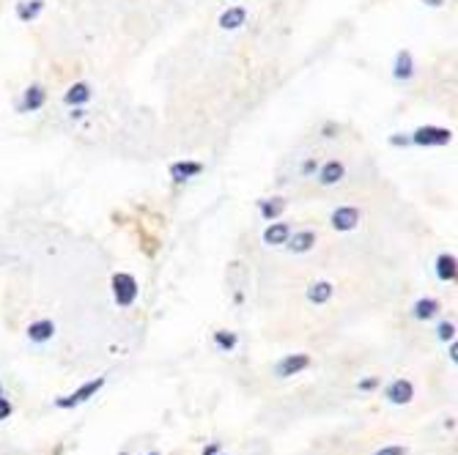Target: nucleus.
Returning <instances> with one entry per match:
<instances>
[{"mask_svg":"<svg viewBox=\"0 0 458 455\" xmlns=\"http://www.w3.org/2000/svg\"><path fill=\"white\" fill-rule=\"evenodd\" d=\"M439 340H453L455 337V324H450V321H445V324H439Z\"/></svg>","mask_w":458,"mask_h":455,"instance_id":"4be33fe9","label":"nucleus"},{"mask_svg":"<svg viewBox=\"0 0 458 455\" xmlns=\"http://www.w3.org/2000/svg\"><path fill=\"white\" fill-rule=\"evenodd\" d=\"M455 274H458V269H455V255L442 252L439 258H437V277H439L442 282H453Z\"/></svg>","mask_w":458,"mask_h":455,"instance_id":"dca6fc26","label":"nucleus"},{"mask_svg":"<svg viewBox=\"0 0 458 455\" xmlns=\"http://www.w3.org/2000/svg\"><path fill=\"white\" fill-rule=\"evenodd\" d=\"M313 170H316V162H313V159H307V162L302 165V174H305V176H310Z\"/></svg>","mask_w":458,"mask_h":455,"instance_id":"bb28decb","label":"nucleus"},{"mask_svg":"<svg viewBox=\"0 0 458 455\" xmlns=\"http://www.w3.org/2000/svg\"><path fill=\"white\" fill-rule=\"evenodd\" d=\"M66 104H72V107H80V104H85L91 99V89H89V82H74L72 89L66 91Z\"/></svg>","mask_w":458,"mask_h":455,"instance_id":"a211bd4d","label":"nucleus"},{"mask_svg":"<svg viewBox=\"0 0 458 455\" xmlns=\"http://www.w3.org/2000/svg\"><path fill=\"white\" fill-rule=\"evenodd\" d=\"M332 294H335L332 282L319 280V282H313V286L307 289V302H313V305H327L332 299Z\"/></svg>","mask_w":458,"mask_h":455,"instance_id":"f8f14e48","label":"nucleus"},{"mask_svg":"<svg viewBox=\"0 0 458 455\" xmlns=\"http://www.w3.org/2000/svg\"><path fill=\"white\" fill-rule=\"evenodd\" d=\"M12 412H14L12 401H9V397L0 395V420H9V417H12Z\"/></svg>","mask_w":458,"mask_h":455,"instance_id":"5701e85b","label":"nucleus"},{"mask_svg":"<svg viewBox=\"0 0 458 455\" xmlns=\"http://www.w3.org/2000/svg\"><path fill=\"white\" fill-rule=\"evenodd\" d=\"M332 228L335 231H354L357 228V222H360V209H354V206H340V209H335L332 212Z\"/></svg>","mask_w":458,"mask_h":455,"instance_id":"423d86ee","label":"nucleus"},{"mask_svg":"<svg viewBox=\"0 0 458 455\" xmlns=\"http://www.w3.org/2000/svg\"><path fill=\"white\" fill-rule=\"evenodd\" d=\"M52 335H55V324L50 319H42L27 327V337H31L34 343H47V340H52Z\"/></svg>","mask_w":458,"mask_h":455,"instance_id":"ddd939ff","label":"nucleus"},{"mask_svg":"<svg viewBox=\"0 0 458 455\" xmlns=\"http://www.w3.org/2000/svg\"><path fill=\"white\" fill-rule=\"evenodd\" d=\"M390 143H392V146H409V143H412V137H404V135H392V137H390Z\"/></svg>","mask_w":458,"mask_h":455,"instance_id":"393cba45","label":"nucleus"},{"mask_svg":"<svg viewBox=\"0 0 458 455\" xmlns=\"http://www.w3.org/2000/svg\"><path fill=\"white\" fill-rule=\"evenodd\" d=\"M204 174V165L200 162H192V159H184V162H174L170 165V179H174L176 184H184L195 176Z\"/></svg>","mask_w":458,"mask_h":455,"instance_id":"0eeeda50","label":"nucleus"},{"mask_svg":"<svg viewBox=\"0 0 458 455\" xmlns=\"http://www.w3.org/2000/svg\"><path fill=\"white\" fill-rule=\"evenodd\" d=\"M343 176H346V167H343V162L330 159V162L322 165V170H319V184H322V187H332V184H338Z\"/></svg>","mask_w":458,"mask_h":455,"instance_id":"6e6552de","label":"nucleus"},{"mask_svg":"<svg viewBox=\"0 0 458 455\" xmlns=\"http://www.w3.org/2000/svg\"><path fill=\"white\" fill-rule=\"evenodd\" d=\"M450 359H453V362H455V359H458V349H455V343H453V346H450Z\"/></svg>","mask_w":458,"mask_h":455,"instance_id":"7c9ffc66","label":"nucleus"},{"mask_svg":"<svg viewBox=\"0 0 458 455\" xmlns=\"http://www.w3.org/2000/svg\"><path fill=\"white\" fill-rule=\"evenodd\" d=\"M384 397L392 404V406H407L412 404V397H415V387L412 382L407 379H395L387 389H384Z\"/></svg>","mask_w":458,"mask_h":455,"instance_id":"39448f33","label":"nucleus"},{"mask_svg":"<svg viewBox=\"0 0 458 455\" xmlns=\"http://www.w3.org/2000/svg\"><path fill=\"white\" fill-rule=\"evenodd\" d=\"M245 22H247V9H242V6L228 9L220 17V27H222V31H237V27H242Z\"/></svg>","mask_w":458,"mask_h":455,"instance_id":"2eb2a0df","label":"nucleus"},{"mask_svg":"<svg viewBox=\"0 0 458 455\" xmlns=\"http://www.w3.org/2000/svg\"><path fill=\"white\" fill-rule=\"evenodd\" d=\"M332 132H335V124H327L324 127V137H332Z\"/></svg>","mask_w":458,"mask_h":455,"instance_id":"c756f323","label":"nucleus"},{"mask_svg":"<svg viewBox=\"0 0 458 455\" xmlns=\"http://www.w3.org/2000/svg\"><path fill=\"white\" fill-rule=\"evenodd\" d=\"M453 140V132L445 127H420L412 135V143L417 146H447Z\"/></svg>","mask_w":458,"mask_h":455,"instance_id":"7ed1b4c3","label":"nucleus"},{"mask_svg":"<svg viewBox=\"0 0 458 455\" xmlns=\"http://www.w3.org/2000/svg\"><path fill=\"white\" fill-rule=\"evenodd\" d=\"M289 236H291V225L289 222H272L267 231H264V242L269 244V247H280V244H285L289 242Z\"/></svg>","mask_w":458,"mask_h":455,"instance_id":"9d476101","label":"nucleus"},{"mask_svg":"<svg viewBox=\"0 0 458 455\" xmlns=\"http://www.w3.org/2000/svg\"><path fill=\"white\" fill-rule=\"evenodd\" d=\"M149 455H159V452H149Z\"/></svg>","mask_w":458,"mask_h":455,"instance_id":"473e14b6","label":"nucleus"},{"mask_svg":"<svg viewBox=\"0 0 458 455\" xmlns=\"http://www.w3.org/2000/svg\"><path fill=\"white\" fill-rule=\"evenodd\" d=\"M44 102H47V94H44L42 85H31V89L25 91V99H22L19 110L22 112H36V110L44 107Z\"/></svg>","mask_w":458,"mask_h":455,"instance_id":"9b49d317","label":"nucleus"},{"mask_svg":"<svg viewBox=\"0 0 458 455\" xmlns=\"http://www.w3.org/2000/svg\"><path fill=\"white\" fill-rule=\"evenodd\" d=\"M220 452V444L217 442H212L209 447H204V455H217Z\"/></svg>","mask_w":458,"mask_h":455,"instance_id":"cd10ccee","label":"nucleus"},{"mask_svg":"<svg viewBox=\"0 0 458 455\" xmlns=\"http://www.w3.org/2000/svg\"><path fill=\"white\" fill-rule=\"evenodd\" d=\"M415 74V58H412V52L409 50H400L395 55V66H392V77L395 80H412Z\"/></svg>","mask_w":458,"mask_h":455,"instance_id":"1a4fd4ad","label":"nucleus"},{"mask_svg":"<svg viewBox=\"0 0 458 455\" xmlns=\"http://www.w3.org/2000/svg\"><path fill=\"white\" fill-rule=\"evenodd\" d=\"M217 455H225V452H217Z\"/></svg>","mask_w":458,"mask_h":455,"instance_id":"72a5a7b5","label":"nucleus"},{"mask_svg":"<svg viewBox=\"0 0 458 455\" xmlns=\"http://www.w3.org/2000/svg\"><path fill=\"white\" fill-rule=\"evenodd\" d=\"M42 9H44V0H25V4H17V17L22 22H31L42 14Z\"/></svg>","mask_w":458,"mask_h":455,"instance_id":"aec40b11","label":"nucleus"},{"mask_svg":"<svg viewBox=\"0 0 458 455\" xmlns=\"http://www.w3.org/2000/svg\"><path fill=\"white\" fill-rule=\"evenodd\" d=\"M376 387H379V379H365V382H360V389H362V392L376 389Z\"/></svg>","mask_w":458,"mask_h":455,"instance_id":"a878e982","label":"nucleus"},{"mask_svg":"<svg viewBox=\"0 0 458 455\" xmlns=\"http://www.w3.org/2000/svg\"><path fill=\"white\" fill-rule=\"evenodd\" d=\"M259 209H261V217L272 222L285 212V201L283 197H264V201H259Z\"/></svg>","mask_w":458,"mask_h":455,"instance_id":"6ab92c4d","label":"nucleus"},{"mask_svg":"<svg viewBox=\"0 0 458 455\" xmlns=\"http://www.w3.org/2000/svg\"><path fill=\"white\" fill-rule=\"evenodd\" d=\"M374 455H407V447H400V444H390V447L376 450Z\"/></svg>","mask_w":458,"mask_h":455,"instance_id":"b1692460","label":"nucleus"},{"mask_svg":"<svg viewBox=\"0 0 458 455\" xmlns=\"http://www.w3.org/2000/svg\"><path fill=\"white\" fill-rule=\"evenodd\" d=\"M439 307H442V305H439L437 299H431V297H428V299H417L415 307H412V316H415L417 321H428V319L437 316Z\"/></svg>","mask_w":458,"mask_h":455,"instance_id":"4468645a","label":"nucleus"},{"mask_svg":"<svg viewBox=\"0 0 458 455\" xmlns=\"http://www.w3.org/2000/svg\"><path fill=\"white\" fill-rule=\"evenodd\" d=\"M105 387V376L99 379H91V382H85L80 389H74L72 395H61V397H55V406L58 409H74V406H82L85 401H91V397Z\"/></svg>","mask_w":458,"mask_h":455,"instance_id":"f257e3e1","label":"nucleus"},{"mask_svg":"<svg viewBox=\"0 0 458 455\" xmlns=\"http://www.w3.org/2000/svg\"><path fill=\"white\" fill-rule=\"evenodd\" d=\"M113 297L119 307H132L137 299V280L127 272H116L113 274Z\"/></svg>","mask_w":458,"mask_h":455,"instance_id":"f03ea898","label":"nucleus"},{"mask_svg":"<svg viewBox=\"0 0 458 455\" xmlns=\"http://www.w3.org/2000/svg\"><path fill=\"white\" fill-rule=\"evenodd\" d=\"M307 367H310V357L307 354H289V357H283L275 365V376L277 379H291V376L307 371Z\"/></svg>","mask_w":458,"mask_h":455,"instance_id":"20e7f679","label":"nucleus"},{"mask_svg":"<svg viewBox=\"0 0 458 455\" xmlns=\"http://www.w3.org/2000/svg\"><path fill=\"white\" fill-rule=\"evenodd\" d=\"M214 343H217L220 351H234L237 343H239V337H237V332H225V329H220V332H214Z\"/></svg>","mask_w":458,"mask_h":455,"instance_id":"412c9836","label":"nucleus"},{"mask_svg":"<svg viewBox=\"0 0 458 455\" xmlns=\"http://www.w3.org/2000/svg\"><path fill=\"white\" fill-rule=\"evenodd\" d=\"M313 244H316V234L313 231H299L285 242V247H289L291 252H307V250H313Z\"/></svg>","mask_w":458,"mask_h":455,"instance_id":"f3484780","label":"nucleus"},{"mask_svg":"<svg viewBox=\"0 0 458 455\" xmlns=\"http://www.w3.org/2000/svg\"><path fill=\"white\" fill-rule=\"evenodd\" d=\"M423 4H428V6H434V9H437V6H442V4H445V0H423Z\"/></svg>","mask_w":458,"mask_h":455,"instance_id":"c85d7f7f","label":"nucleus"},{"mask_svg":"<svg viewBox=\"0 0 458 455\" xmlns=\"http://www.w3.org/2000/svg\"><path fill=\"white\" fill-rule=\"evenodd\" d=\"M0 395H4V387H0Z\"/></svg>","mask_w":458,"mask_h":455,"instance_id":"2f4dec72","label":"nucleus"}]
</instances>
